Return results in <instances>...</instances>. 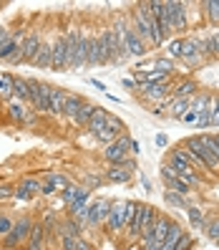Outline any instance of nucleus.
Instances as JSON below:
<instances>
[{
    "label": "nucleus",
    "mask_w": 219,
    "mask_h": 250,
    "mask_svg": "<svg viewBox=\"0 0 219 250\" xmlns=\"http://www.w3.org/2000/svg\"><path fill=\"white\" fill-rule=\"evenodd\" d=\"M89 33L86 31H76L71 28L66 33V46H68V68L78 71L81 66H86V53H89Z\"/></svg>",
    "instance_id": "obj_1"
},
{
    "label": "nucleus",
    "mask_w": 219,
    "mask_h": 250,
    "mask_svg": "<svg viewBox=\"0 0 219 250\" xmlns=\"http://www.w3.org/2000/svg\"><path fill=\"white\" fill-rule=\"evenodd\" d=\"M136 208H139V202H131V200L111 202V210H109V217H106V232L109 235H119L126 228L128 217L136 212Z\"/></svg>",
    "instance_id": "obj_2"
},
{
    "label": "nucleus",
    "mask_w": 219,
    "mask_h": 250,
    "mask_svg": "<svg viewBox=\"0 0 219 250\" xmlns=\"http://www.w3.org/2000/svg\"><path fill=\"white\" fill-rule=\"evenodd\" d=\"M134 31L144 43L154 46V18H151V3H139L134 10Z\"/></svg>",
    "instance_id": "obj_3"
},
{
    "label": "nucleus",
    "mask_w": 219,
    "mask_h": 250,
    "mask_svg": "<svg viewBox=\"0 0 219 250\" xmlns=\"http://www.w3.org/2000/svg\"><path fill=\"white\" fill-rule=\"evenodd\" d=\"M33 220L28 215H20L16 220V225H13V230L8 232V238L3 240V248L5 250H18L20 245H28V238H31V230H33Z\"/></svg>",
    "instance_id": "obj_4"
},
{
    "label": "nucleus",
    "mask_w": 219,
    "mask_h": 250,
    "mask_svg": "<svg viewBox=\"0 0 219 250\" xmlns=\"http://www.w3.org/2000/svg\"><path fill=\"white\" fill-rule=\"evenodd\" d=\"M28 83H31V104H33V109H36L38 114H48L53 86L40 83V81H33V79H28Z\"/></svg>",
    "instance_id": "obj_5"
},
{
    "label": "nucleus",
    "mask_w": 219,
    "mask_h": 250,
    "mask_svg": "<svg viewBox=\"0 0 219 250\" xmlns=\"http://www.w3.org/2000/svg\"><path fill=\"white\" fill-rule=\"evenodd\" d=\"M131 142H134V139H128L126 134H124V137H119L113 144H109L106 149H104V159L109 162L111 167L124 165L126 157H128V152H131Z\"/></svg>",
    "instance_id": "obj_6"
},
{
    "label": "nucleus",
    "mask_w": 219,
    "mask_h": 250,
    "mask_svg": "<svg viewBox=\"0 0 219 250\" xmlns=\"http://www.w3.org/2000/svg\"><path fill=\"white\" fill-rule=\"evenodd\" d=\"M204 58V41L201 38H182V61L197 66Z\"/></svg>",
    "instance_id": "obj_7"
},
{
    "label": "nucleus",
    "mask_w": 219,
    "mask_h": 250,
    "mask_svg": "<svg viewBox=\"0 0 219 250\" xmlns=\"http://www.w3.org/2000/svg\"><path fill=\"white\" fill-rule=\"evenodd\" d=\"M169 167H171L174 172H177V174H184V172H197L194 162H192V157L186 154L184 146H174V149H171V154H169Z\"/></svg>",
    "instance_id": "obj_8"
},
{
    "label": "nucleus",
    "mask_w": 219,
    "mask_h": 250,
    "mask_svg": "<svg viewBox=\"0 0 219 250\" xmlns=\"http://www.w3.org/2000/svg\"><path fill=\"white\" fill-rule=\"evenodd\" d=\"M151 18H154V23H156L159 28H162L164 38L174 33V31H171V21H169V8H166L164 0H151Z\"/></svg>",
    "instance_id": "obj_9"
},
{
    "label": "nucleus",
    "mask_w": 219,
    "mask_h": 250,
    "mask_svg": "<svg viewBox=\"0 0 219 250\" xmlns=\"http://www.w3.org/2000/svg\"><path fill=\"white\" fill-rule=\"evenodd\" d=\"M162 180L166 182V189H171V192H177V195H182V197L192 192V187H189V185H186V182H184V180H182L169 165L162 167Z\"/></svg>",
    "instance_id": "obj_10"
},
{
    "label": "nucleus",
    "mask_w": 219,
    "mask_h": 250,
    "mask_svg": "<svg viewBox=\"0 0 219 250\" xmlns=\"http://www.w3.org/2000/svg\"><path fill=\"white\" fill-rule=\"evenodd\" d=\"M166 8H169L171 31H174V33L186 31V3H179V0H171V3H166Z\"/></svg>",
    "instance_id": "obj_11"
},
{
    "label": "nucleus",
    "mask_w": 219,
    "mask_h": 250,
    "mask_svg": "<svg viewBox=\"0 0 219 250\" xmlns=\"http://www.w3.org/2000/svg\"><path fill=\"white\" fill-rule=\"evenodd\" d=\"M43 46V38H40V31H28L25 33V41H23V63H33L36 56Z\"/></svg>",
    "instance_id": "obj_12"
},
{
    "label": "nucleus",
    "mask_w": 219,
    "mask_h": 250,
    "mask_svg": "<svg viewBox=\"0 0 219 250\" xmlns=\"http://www.w3.org/2000/svg\"><path fill=\"white\" fill-rule=\"evenodd\" d=\"M86 63H91V66H101V63H109V58H106V46H104V41H101V36H91L89 38V53H86Z\"/></svg>",
    "instance_id": "obj_13"
},
{
    "label": "nucleus",
    "mask_w": 219,
    "mask_h": 250,
    "mask_svg": "<svg viewBox=\"0 0 219 250\" xmlns=\"http://www.w3.org/2000/svg\"><path fill=\"white\" fill-rule=\"evenodd\" d=\"M109 210H111V202L104 200V197H98L89 208V220H86V223H89V225H106Z\"/></svg>",
    "instance_id": "obj_14"
},
{
    "label": "nucleus",
    "mask_w": 219,
    "mask_h": 250,
    "mask_svg": "<svg viewBox=\"0 0 219 250\" xmlns=\"http://www.w3.org/2000/svg\"><path fill=\"white\" fill-rule=\"evenodd\" d=\"M53 71H63L68 68V46H66V36H58L53 41Z\"/></svg>",
    "instance_id": "obj_15"
},
{
    "label": "nucleus",
    "mask_w": 219,
    "mask_h": 250,
    "mask_svg": "<svg viewBox=\"0 0 219 250\" xmlns=\"http://www.w3.org/2000/svg\"><path fill=\"white\" fill-rule=\"evenodd\" d=\"M124 46H126V53H131V56H144L146 53V43L139 38V33L134 31V28H126Z\"/></svg>",
    "instance_id": "obj_16"
},
{
    "label": "nucleus",
    "mask_w": 219,
    "mask_h": 250,
    "mask_svg": "<svg viewBox=\"0 0 219 250\" xmlns=\"http://www.w3.org/2000/svg\"><path fill=\"white\" fill-rule=\"evenodd\" d=\"M139 89H141V94L146 99L156 101V99H164L166 91H171V86H169V81L166 83H139Z\"/></svg>",
    "instance_id": "obj_17"
},
{
    "label": "nucleus",
    "mask_w": 219,
    "mask_h": 250,
    "mask_svg": "<svg viewBox=\"0 0 219 250\" xmlns=\"http://www.w3.org/2000/svg\"><path fill=\"white\" fill-rule=\"evenodd\" d=\"M8 116H10L13 122H18V124H25V122H28V116H31V111L25 109L23 101L10 99V101H8Z\"/></svg>",
    "instance_id": "obj_18"
},
{
    "label": "nucleus",
    "mask_w": 219,
    "mask_h": 250,
    "mask_svg": "<svg viewBox=\"0 0 219 250\" xmlns=\"http://www.w3.org/2000/svg\"><path fill=\"white\" fill-rule=\"evenodd\" d=\"M36 192H43V182H40V180H23V182H20V187L16 189V195H13V197H18V200H28L31 195H36Z\"/></svg>",
    "instance_id": "obj_19"
},
{
    "label": "nucleus",
    "mask_w": 219,
    "mask_h": 250,
    "mask_svg": "<svg viewBox=\"0 0 219 250\" xmlns=\"http://www.w3.org/2000/svg\"><path fill=\"white\" fill-rule=\"evenodd\" d=\"M13 99L18 101H31V83L28 79H20V76H13Z\"/></svg>",
    "instance_id": "obj_20"
},
{
    "label": "nucleus",
    "mask_w": 219,
    "mask_h": 250,
    "mask_svg": "<svg viewBox=\"0 0 219 250\" xmlns=\"http://www.w3.org/2000/svg\"><path fill=\"white\" fill-rule=\"evenodd\" d=\"M109 119H111V114H109L106 109H101V106H98V111L93 114V119H91V124H89V126H86V129H89V131H91V134L96 137V134H98V131H104V129L109 126Z\"/></svg>",
    "instance_id": "obj_21"
},
{
    "label": "nucleus",
    "mask_w": 219,
    "mask_h": 250,
    "mask_svg": "<svg viewBox=\"0 0 219 250\" xmlns=\"http://www.w3.org/2000/svg\"><path fill=\"white\" fill-rule=\"evenodd\" d=\"M66 96H68V91H63V89H55V86H53V91H51V109H48V114H51V116L63 114Z\"/></svg>",
    "instance_id": "obj_22"
},
{
    "label": "nucleus",
    "mask_w": 219,
    "mask_h": 250,
    "mask_svg": "<svg viewBox=\"0 0 219 250\" xmlns=\"http://www.w3.org/2000/svg\"><path fill=\"white\" fill-rule=\"evenodd\" d=\"M96 111H98V106H96V104H89V101H86V104L81 106V111H78L76 116H73V124H76V126H89Z\"/></svg>",
    "instance_id": "obj_23"
},
{
    "label": "nucleus",
    "mask_w": 219,
    "mask_h": 250,
    "mask_svg": "<svg viewBox=\"0 0 219 250\" xmlns=\"http://www.w3.org/2000/svg\"><path fill=\"white\" fill-rule=\"evenodd\" d=\"M33 66H38V68H51L53 66V43H43Z\"/></svg>",
    "instance_id": "obj_24"
},
{
    "label": "nucleus",
    "mask_w": 219,
    "mask_h": 250,
    "mask_svg": "<svg viewBox=\"0 0 219 250\" xmlns=\"http://www.w3.org/2000/svg\"><path fill=\"white\" fill-rule=\"evenodd\" d=\"M58 232H61V238H81V223H76V220H66V223L58 225Z\"/></svg>",
    "instance_id": "obj_25"
},
{
    "label": "nucleus",
    "mask_w": 219,
    "mask_h": 250,
    "mask_svg": "<svg viewBox=\"0 0 219 250\" xmlns=\"http://www.w3.org/2000/svg\"><path fill=\"white\" fill-rule=\"evenodd\" d=\"M83 104H86V101H83L78 94H68V96H66V106H63V114L73 119V116H76V114L81 111V106H83Z\"/></svg>",
    "instance_id": "obj_26"
},
{
    "label": "nucleus",
    "mask_w": 219,
    "mask_h": 250,
    "mask_svg": "<svg viewBox=\"0 0 219 250\" xmlns=\"http://www.w3.org/2000/svg\"><path fill=\"white\" fill-rule=\"evenodd\" d=\"M189 109H192V99H174L171 106H169V111H171L174 119H182Z\"/></svg>",
    "instance_id": "obj_27"
},
{
    "label": "nucleus",
    "mask_w": 219,
    "mask_h": 250,
    "mask_svg": "<svg viewBox=\"0 0 219 250\" xmlns=\"http://www.w3.org/2000/svg\"><path fill=\"white\" fill-rule=\"evenodd\" d=\"M192 94H197V83L189 79V81H182V83H177L174 86V96L177 99H189Z\"/></svg>",
    "instance_id": "obj_28"
},
{
    "label": "nucleus",
    "mask_w": 219,
    "mask_h": 250,
    "mask_svg": "<svg viewBox=\"0 0 219 250\" xmlns=\"http://www.w3.org/2000/svg\"><path fill=\"white\" fill-rule=\"evenodd\" d=\"M128 177H131V165H126V167L116 165V167L109 169V180H111V182H126Z\"/></svg>",
    "instance_id": "obj_29"
},
{
    "label": "nucleus",
    "mask_w": 219,
    "mask_h": 250,
    "mask_svg": "<svg viewBox=\"0 0 219 250\" xmlns=\"http://www.w3.org/2000/svg\"><path fill=\"white\" fill-rule=\"evenodd\" d=\"M40 223H43V228H46V240H51L53 235L58 232V220H55V212H51V210H48L46 215H43Z\"/></svg>",
    "instance_id": "obj_30"
},
{
    "label": "nucleus",
    "mask_w": 219,
    "mask_h": 250,
    "mask_svg": "<svg viewBox=\"0 0 219 250\" xmlns=\"http://www.w3.org/2000/svg\"><path fill=\"white\" fill-rule=\"evenodd\" d=\"M46 243V228H43V223L38 220V223L33 225L31 230V238H28V245H43Z\"/></svg>",
    "instance_id": "obj_31"
},
{
    "label": "nucleus",
    "mask_w": 219,
    "mask_h": 250,
    "mask_svg": "<svg viewBox=\"0 0 219 250\" xmlns=\"http://www.w3.org/2000/svg\"><path fill=\"white\" fill-rule=\"evenodd\" d=\"M164 200L171 205V208H179V210H189V202L182 197V195H177V192H171V189H166L164 192Z\"/></svg>",
    "instance_id": "obj_32"
},
{
    "label": "nucleus",
    "mask_w": 219,
    "mask_h": 250,
    "mask_svg": "<svg viewBox=\"0 0 219 250\" xmlns=\"http://www.w3.org/2000/svg\"><path fill=\"white\" fill-rule=\"evenodd\" d=\"M201 8L207 10V18L217 25V23H219V0H204Z\"/></svg>",
    "instance_id": "obj_33"
},
{
    "label": "nucleus",
    "mask_w": 219,
    "mask_h": 250,
    "mask_svg": "<svg viewBox=\"0 0 219 250\" xmlns=\"http://www.w3.org/2000/svg\"><path fill=\"white\" fill-rule=\"evenodd\" d=\"M13 225H16V217H10L8 212H0V240L8 238V232L13 230Z\"/></svg>",
    "instance_id": "obj_34"
},
{
    "label": "nucleus",
    "mask_w": 219,
    "mask_h": 250,
    "mask_svg": "<svg viewBox=\"0 0 219 250\" xmlns=\"http://www.w3.org/2000/svg\"><path fill=\"white\" fill-rule=\"evenodd\" d=\"M0 96L3 99H13V76H8V73H0Z\"/></svg>",
    "instance_id": "obj_35"
},
{
    "label": "nucleus",
    "mask_w": 219,
    "mask_h": 250,
    "mask_svg": "<svg viewBox=\"0 0 219 250\" xmlns=\"http://www.w3.org/2000/svg\"><path fill=\"white\" fill-rule=\"evenodd\" d=\"M46 182H51L55 189H66V187H71V185H68V180L63 177L61 172H48V174H46Z\"/></svg>",
    "instance_id": "obj_36"
},
{
    "label": "nucleus",
    "mask_w": 219,
    "mask_h": 250,
    "mask_svg": "<svg viewBox=\"0 0 219 250\" xmlns=\"http://www.w3.org/2000/svg\"><path fill=\"white\" fill-rule=\"evenodd\" d=\"M96 139H98V142H104V144L109 146V144H113L116 139H119V131H113V129H104V131H98V134H96Z\"/></svg>",
    "instance_id": "obj_37"
},
{
    "label": "nucleus",
    "mask_w": 219,
    "mask_h": 250,
    "mask_svg": "<svg viewBox=\"0 0 219 250\" xmlns=\"http://www.w3.org/2000/svg\"><path fill=\"white\" fill-rule=\"evenodd\" d=\"M154 71L171 73L174 71V61H171V58H156V61H154Z\"/></svg>",
    "instance_id": "obj_38"
},
{
    "label": "nucleus",
    "mask_w": 219,
    "mask_h": 250,
    "mask_svg": "<svg viewBox=\"0 0 219 250\" xmlns=\"http://www.w3.org/2000/svg\"><path fill=\"white\" fill-rule=\"evenodd\" d=\"M186 212H189V220H192L194 228H204V212L199 208H189Z\"/></svg>",
    "instance_id": "obj_39"
},
{
    "label": "nucleus",
    "mask_w": 219,
    "mask_h": 250,
    "mask_svg": "<svg viewBox=\"0 0 219 250\" xmlns=\"http://www.w3.org/2000/svg\"><path fill=\"white\" fill-rule=\"evenodd\" d=\"M209 124L219 126V96H212V106H209Z\"/></svg>",
    "instance_id": "obj_40"
},
{
    "label": "nucleus",
    "mask_w": 219,
    "mask_h": 250,
    "mask_svg": "<svg viewBox=\"0 0 219 250\" xmlns=\"http://www.w3.org/2000/svg\"><path fill=\"white\" fill-rule=\"evenodd\" d=\"M204 230H207V235H209V238L217 243V240H219V217H214L212 223H207V225H204Z\"/></svg>",
    "instance_id": "obj_41"
},
{
    "label": "nucleus",
    "mask_w": 219,
    "mask_h": 250,
    "mask_svg": "<svg viewBox=\"0 0 219 250\" xmlns=\"http://www.w3.org/2000/svg\"><path fill=\"white\" fill-rule=\"evenodd\" d=\"M192 248H194L192 235H189V232H184V235H182V240L177 243V248H174V250H192Z\"/></svg>",
    "instance_id": "obj_42"
},
{
    "label": "nucleus",
    "mask_w": 219,
    "mask_h": 250,
    "mask_svg": "<svg viewBox=\"0 0 219 250\" xmlns=\"http://www.w3.org/2000/svg\"><path fill=\"white\" fill-rule=\"evenodd\" d=\"M204 56H217V38L214 36H209L204 41Z\"/></svg>",
    "instance_id": "obj_43"
},
{
    "label": "nucleus",
    "mask_w": 219,
    "mask_h": 250,
    "mask_svg": "<svg viewBox=\"0 0 219 250\" xmlns=\"http://www.w3.org/2000/svg\"><path fill=\"white\" fill-rule=\"evenodd\" d=\"M169 56H171V58H182V38H177V41L169 43Z\"/></svg>",
    "instance_id": "obj_44"
},
{
    "label": "nucleus",
    "mask_w": 219,
    "mask_h": 250,
    "mask_svg": "<svg viewBox=\"0 0 219 250\" xmlns=\"http://www.w3.org/2000/svg\"><path fill=\"white\" fill-rule=\"evenodd\" d=\"M10 36H13V31H10V28H5V25H0V51H3V48L8 46V41H10Z\"/></svg>",
    "instance_id": "obj_45"
},
{
    "label": "nucleus",
    "mask_w": 219,
    "mask_h": 250,
    "mask_svg": "<svg viewBox=\"0 0 219 250\" xmlns=\"http://www.w3.org/2000/svg\"><path fill=\"white\" fill-rule=\"evenodd\" d=\"M78 189H81V187H73V185H71V187H66V189H63V202H68V205H71L73 200H76Z\"/></svg>",
    "instance_id": "obj_46"
},
{
    "label": "nucleus",
    "mask_w": 219,
    "mask_h": 250,
    "mask_svg": "<svg viewBox=\"0 0 219 250\" xmlns=\"http://www.w3.org/2000/svg\"><path fill=\"white\" fill-rule=\"evenodd\" d=\"M182 122H184V124H197V122H199V114H197L194 109H189V111L182 116Z\"/></svg>",
    "instance_id": "obj_47"
},
{
    "label": "nucleus",
    "mask_w": 219,
    "mask_h": 250,
    "mask_svg": "<svg viewBox=\"0 0 219 250\" xmlns=\"http://www.w3.org/2000/svg\"><path fill=\"white\" fill-rule=\"evenodd\" d=\"M13 195H16V189H13V187H8V185H0V202L8 200V197H13Z\"/></svg>",
    "instance_id": "obj_48"
},
{
    "label": "nucleus",
    "mask_w": 219,
    "mask_h": 250,
    "mask_svg": "<svg viewBox=\"0 0 219 250\" xmlns=\"http://www.w3.org/2000/svg\"><path fill=\"white\" fill-rule=\"evenodd\" d=\"M73 250H93V245H91L89 240H83V238H78V240H76V248H73Z\"/></svg>",
    "instance_id": "obj_49"
},
{
    "label": "nucleus",
    "mask_w": 219,
    "mask_h": 250,
    "mask_svg": "<svg viewBox=\"0 0 219 250\" xmlns=\"http://www.w3.org/2000/svg\"><path fill=\"white\" fill-rule=\"evenodd\" d=\"M55 192H58V189L51 182H43V195H55Z\"/></svg>",
    "instance_id": "obj_50"
},
{
    "label": "nucleus",
    "mask_w": 219,
    "mask_h": 250,
    "mask_svg": "<svg viewBox=\"0 0 219 250\" xmlns=\"http://www.w3.org/2000/svg\"><path fill=\"white\" fill-rule=\"evenodd\" d=\"M156 146H166V137L164 134H156Z\"/></svg>",
    "instance_id": "obj_51"
},
{
    "label": "nucleus",
    "mask_w": 219,
    "mask_h": 250,
    "mask_svg": "<svg viewBox=\"0 0 219 250\" xmlns=\"http://www.w3.org/2000/svg\"><path fill=\"white\" fill-rule=\"evenodd\" d=\"M131 152L139 154V152H141V144H139V142H131Z\"/></svg>",
    "instance_id": "obj_52"
},
{
    "label": "nucleus",
    "mask_w": 219,
    "mask_h": 250,
    "mask_svg": "<svg viewBox=\"0 0 219 250\" xmlns=\"http://www.w3.org/2000/svg\"><path fill=\"white\" fill-rule=\"evenodd\" d=\"M91 83H93V86H96V89H98V91H106V86H104V83H101V81H98V79H93V81H91Z\"/></svg>",
    "instance_id": "obj_53"
},
{
    "label": "nucleus",
    "mask_w": 219,
    "mask_h": 250,
    "mask_svg": "<svg viewBox=\"0 0 219 250\" xmlns=\"http://www.w3.org/2000/svg\"><path fill=\"white\" fill-rule=\"evenodd\" d=\"M25 250H46V243L43 245H25Z\"/></svg>",
    "instance_id": "obj_54"
},
{
    "label": "nucleus",
    "mask_w": 219,
    "mask_h": 250,
    "mask_svg": "<svg viewBox=\"0 0 219 250\" xmlns=\"http://www.w3.org/2000/svg\"><path fill=\"white\" fill-rule=\"evenodd\" d=\"M214 139H217V146H219V134H217V137H214Z\"/></svg>",
    "instance_id": "obj_55"
},
{
    "label": "nucleus",
    "mask_w": 219,
    "mask_h": 250,
    "mask_svg": "<svg viewBox=\"0 0 219 250\" xmlns=\"http://www.w3.org/2000/svg\"><path fill=\"white\" fill-rule=\"evenodd\" d=\"M217 243H219V240H217Z\"/></svg>",
    "instance_id": "obj_56"
}]
</instances>
